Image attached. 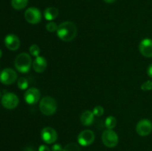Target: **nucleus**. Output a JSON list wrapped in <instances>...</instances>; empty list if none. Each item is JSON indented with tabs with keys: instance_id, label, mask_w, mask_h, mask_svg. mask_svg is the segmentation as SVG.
<instances>
[{
	"instance_id": "30",
	"label": "nucleus",
	"mask_w": 152,
	"mask_h": 151,
	"mask_svg": "<svg viewBox=\"0 0 152 151\" xmlns=\"http://www.w3.org/2000/svg\"><path fill=\"white\" fill-rule=\"evenodd\" d=\"M1 56H2V52H1V50H0V59H1Z\"/></svg>"
},
{
	"instance_id": "28",
	"label": "nucleus",
	"mask_w": 152,
	"mask_h": 151,
	"mask_svg": "<svg viewBox=\"0 0 152 151\" xmlns=\"http://www.w3.org/2000/svg\"><path fill=\"white\" fill-rule=\"evenodd\" d=\"M23 151H36V150L33 147H27L23 150Z\"/></svg>"
},
{
	"instance_id": "11",
	"label": "nucleus",
	"mask_w": 152,
	"mask_h": 151,
	"mask_svg": "<svg viewBox=\"0 0 152 151\" xmlns=\"http://www.w3.org/2000/svg\"><path fill=\"white\" fill-rule=\"evenodd\" d=\"M136 131L140 136H147L152 132V122L148 119H142L136 126Z\"/></svg>"
},
{
	"instance_id": "23",
	"label": "nucleus",
	"mask_w": 152,
	"mask_h": 151,
	"mask_svg": "<svg viewBox=\"0 0 152 151\" xmlns=\"http://www.w3.org/2000/svg\"><path fill=\"white\" fill-rule=\"evenodd\" d=\"M57 28H58V26L57 25H56L55 22H49L46 25V29H47L48 31H49V32L50 33H53V32H55V31L57 30Z\"/></svg>"
},
{
	"instance_id": "24",
	"label": "nucleus",
	"mask_w": 152,
	"mask_h": 151,
	"mask_svg": "<svg viewBox=\"0 0 152 151\" xmlns=\"http://www.w3.org/2000/svg\"><path fill=\"white\" fill-rule=\"evenodd\" d=\"M141 89L144 91H148V90H152V81L151 80H148L145 81L143 84L141 85Z\"/></svg>"
},
{
	"instance_id": "12",
	"label": "nucleus",
	"mask_w": 152,
	"mask_h": 151,
	"mask_svg": "<svg viewBox=\"0 0 152 151\" xmlns=\"http://www.w3.org/2000/svg\"><path fill=\"white\" fill-rule=\"evenodd\" d=\"M139 50L141 54L145 57H152V39L148 38L142 39L140 43Z\"/></svg>"
},
{
	"instance_id": "21",
	"label": "nucleus",
	"mask_w": 152,
	"mask_h": 151,
	"mask_svg": "<svg viewBox=\"0 0 152 151\" xmlns=\"http://www.w3.org/2000/svg\"><path fill=\"white\" fill-rule=\"evenodd\" d=\"M29 51H30V53H31L33 56H34V57H37V56H39L40 48L37 44H34L30 47Z\"/></svg>"
},
{
	"instance_id": "31",
	"label": "nucleus",
	"mask_w": 152,
	"mask_h": 151,
	"mask_svg": "<svg viewBox=\"0 0 152 151\" xmlns=\"http://www.w3.org/2000/svg\"><path fill=\"white\" fill-rule=\"evenodd\" d=\"M0 96H1V93H0Z\"/></svg>"
},
{
	"instance_id": "15",
	"label": "nucleus",
	"mask_w": 152,
	"mask_h": 151,
	"mask_svg": "<svg viewBox=\"0 0 152 151\" xmlns=\"http://www.w3.org/2000/svg\"><path fill=\"white\" fill-rule=\"evenodd\" d=\"M94 116L93 112L91 110H86L80 116V121L84 126H90L94 121Z\"/></svg>"
},
{
	"instance_id": "2",
	"label": "nucleus",
	"mask_w": 152,
	"mask_h": 151,
	"mask_svg": "<svg viewBox=\"0 0 152 151\" xmlns=\"http://www.w3.org/2000/svg\"><path fill=\"white\" fill-rule=\"evenodd\" d=\"M32 59L31 56L27 53H22L16 56L14 62L16 69L22 73H27L31 70Z\"/></svg>"
},
{
	"instance_id": "13",
	"label": "nucleus",
	"mask_w": 152,
	"mask_h": 151,
	"mask_svg": "<svg viewBox=\"0 0 152 151\" xmlns=\"http://www.w3.org/2000/svg\"><path fill=\"white\" fill-rule=\"evenodd\" d=\"M4 44L8 50L15 51L20 46V41L17 36L15 34H8L4 38Z\"/></svg>"
},
{
	"instance_id": "3",
	"label": "nucleus",
	"mask_w": 152,
	"mask_h": 151,
	"mask_svg": "<svg viewBox=\"0 0 152 151\" xmlns=\"http://www.w3.org/2000/svg\"><path fill=\"white\" fill-rule=\"evenodd\" d=\"M39 107L44 115H52L57 110V102L50 96H45L40 101Z\"/></svg>"
},
{
	"instance_id": "16",
	"label": "nucleus",
	"mask_w": 152,
	"mask_h": 151,
	"mask_svg": "<svg viewBox=\"0 0 152 151\" xmlns=\"http://www.w3.org/2000/svg\"><path fill=\"white\" fill-rule=\"evenodd\" d=\"M58 15H59V10L54 7H47L44 11L45 19L50 22L56 19Z\"/></svg>"
},
{
	"instance_id": "26",
	"label": "nucleus",
	"mask_w": 152,
	"mask_h": 151,
	"mask_svg": "<svg viewBox=\"0 0 152 151\" xmlns=\"http://www.w3.org/2000/svg\"><path fill=\"white\" fill-rule=\"evenodd\" d=\"M38 150L39 151H50V150L48 146H46V145L45 144H42V145H40V146L39 147Z\"/></svg>"
},
{
	"instance_id": "6",
	"label": "nucleus",
	"mask_w": 152,
	"mask_h": 151,
	"mask_svg": "<svg viewBox=\"0 0 152 151\" xmlns=\"http://www.w3.org/2000/svg\"><path fill=\"white\" fill-rule=\"evenodd\" d=\"M25 19L28 23L32 25L39 23L42 20L41 11L37 7H29L25 12Z\"/></svg>"
},
{
	"instance_id": "1",
	"label": "nucleus",
	"mask_w": 152,
	"mask_h": 151,
	"mask_svg": "<svg viewBox=\"0 0 152 151\" xmlns=\"http://www.w3.org/2000/svg\"><path fill=\"white\" fill-rule=\"evenodd\" d=\"M77 28L75 24L71 22H64L58 26L56 35L64 41H71L75 38Z\"/></svg>"
},
{
	"instance_id": "8",
	"label": "nucleus",
	"mask_w": 152,
	"mask_h": 151,
	"mask_svg": "<svg viewBox=\"0 0 152 151\" xmlns=\"http://www.w3.org/2000/svg\"><path fill=\"white\" fill-rule=\"evenodd\" d=\"M41 93L39 90L36 87H31L28 89L24 94V99L25 102L29 105H36L39 101Z\"/></svg>"
},
{
	"instance_id": "5",
	"label": "nucleus",
	"mask_w": 152,
	"mask_h": 151,
	"mask_svg": "<svg viewBox=\"0 0 152 151\" xmlns=\"http://www.w3.org/2000/svg\"><path fill=\"white\" fill-rule=\"evenodd\" d=\"M19 98L15 93L7 92L2 96L1 98V105L4 108L12 110L16 108L19 105Z\"/></svg>"
},
{
	"instance_id": "27",
	"label": "nucleus",
	"mask_w": 152,
	"mask_h": 151,
	"mask_svg": "<svg viewBox=\"0 0 152 151\" xmlns=\"http://www.w3.org/2000/svg\"><path fill=\"white\" fill-rule=\"evenodd\" d=\"M147 73H148V76L152 78V63L148 66V69H147Z\"/></svg>"
},
{
	"instance_id": "29",
	"label": "nucleus",
	"mask_w": 152,
	"mask_h": 151,
	"mask_svg": "<svg viewBox=\"0 0 152 151\" xmlns=\"http://www.w3.org/2000/svg\"><path fill=\"white\" fill-rule=\"evenodd\" d=\"M104 1L107 3H113V2H114L116 0H104Z\"/></svg>"
},
{
	"instance_id": "9",
	"label": "nucleus",
	"mask_w": 152,
	"mask_h": 151,
	"mask_svg": "<svg viewBox=\"0 0 152 151\" xmlns=\"http://www.w3.org/2000/svg\"><path fill=\"white\" fill-rule=\"evenodd\" d=\"M94 133L90 130H83L78 135V137H77L78 143L83 147H87L91 145L94 142Z\"/></svg>"
},
{
	"instance_id": "10",
	"label": "nucleus",
	"mask_w": 152,
	"mask_h": 151,
	"mask_svg": "<svg viewBox=\"0 0 152 151\" xmlns=\"http://www.w3.org/2000/svg\"><path fill=\"white\" fill-rule=\"evenodd\" d=\"M40 136H41V139H42L43 142L46 144L54 143L57 140L58 137L56 130L50 127H44L42 130Z\"/></svg>"
},
{
	"instance_id": "17",
	"label": "nucleus",
	"mask_w": 152,
	"mask_h": 151,
	"mask_svg": "<svg viewBox=\"0 0 152 151\" xmlns=\"http://www.w3.org/2000/svg\"><path fill=\"white\" fill-rule=\"evenodd\" d=\"M28 3V0H11V5L15 10H20L25 8Z\"/></svg>"
},
{
	"instance_id": "14",
	"label": "nucleus",
	"mask_w": 152,
	"mask_h": 151,
	"mask_svg": "<svg viewBox=\"0 0 152 151\" xmlns=\"http://www.w3.org/2000/svg\"><path fill=\"white\" fill-rule=\"evenodd\" d=\"M33 68L37 73H42L47 68V60L43 56H37L33 62Z\"/></svg>"
},
{
	"instance_id": "18",
	"label": "nucleus",
	"mask_w": 152,
	"mask_h": 151,
	"mask_svg": "<svg viewBox=\"0 0 152 151\" xmlns=\"http://www.w3.org/2000/svg\"><path fill=\"white\" fill-rule=\"evenodd\" d=\"M105 127L108 129V130H112L117 125V119L115 118V117L114 116H110L107 117V118L105 119Z\"/></svg>"
},
{
	"instance_id": "22",
	"label": "nucleus",
	"mask_w": 152,
	"mask_h": 151,
	"mask_svg": "<svg viewBox=\"0 0 152 151\" xmlns=\"http://www.w3.org/2000/svg\"><path fill=\"white\" fill-rule=\"evenodd\" d=\"M93 113L95 116L96 117H100L103 115L104 113V109L102 106L100 105H97V106L95 107L93 109Z\"/></svg>"
},
{
	"instance_id": "19",
	"label": "nucleus",
	"mask_w": 152,
	"mask_h": 151,
	"mask_svg": "<svg viewBox=\"0 0 152 151\" xmlns=\"http://www.w3.org/2000/svg\"><path fill=\"white\" fill-rule=\"evenodd\" d=\"M28 81L25 77H21L18 79L17 85L20 90H26L28 87Z\"/></svg>"
},
{
	"instance_id": "25",
	"label": "nucleus",
	"mask_w": 152,
	"mask_h": 151,
	"mask_svg": "<svg viewBox=\"0 0 152 151\" xmlns=\"http://www.w3.org/2000/svg\"><path fill=\"white\" fill-rule=\"evenodd\" d=\"M52 151H63L62 145L60 144H54L51 147Z\"/></svg>"
},
{
	"instance_id": "4",
	"label": "nucleus",
	"mask_w": 152,
	"mask_h": 151,
	"mask_svg": "<svg viewBox=\"0 0 152 151\" xmlns=\"http://www.w3.org/2000/svg\"><path fill=\"white\" fill-rule=\"evenodd\" d=\"M102 140L104 145L107 147H115L119 142V137L117 133L113 130H106L103 132Z\"/></svg>"
},
{
	"instance_id": "20",
	"label": "nucleus",
	"mask_w": 152,
	"mask_h": 151,
	"mask_svg": "<svg viewBox=\"0 0 152 151\" xmlns=\"http://www.w3.org/2000/svg\"><path fill=\"white\" fill-rule=\"evenodd\" d=\"M63 151H80V147L76 143H69L63 148Z\"/></svg>"
},
{
	"instance_id": "7",
	"label": "nucleus",
	"mask_w": 152,
	"mask_h": 151,
	"mask_svg": "<svg viewBox=\"0 0 152 151\" xmlns=\"http://www.w3.org/2000/svg\"><path fill=\"white\" fill-rule=\"evenodd\" d=\"M17 74L11 68H5L0 73V81L5 85H9L16 81Z\"/></svg>"
}]
</instances>
